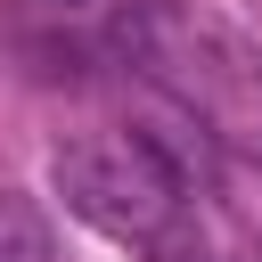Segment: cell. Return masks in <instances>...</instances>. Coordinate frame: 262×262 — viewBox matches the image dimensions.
<instances>
[{
	"instance_id": "6da1fadb",
	"label": "cell",
	"mask_w": 262,
	"mask_h": 262,
	"mask_svg": "<svg viewBox=\"0 0 262 262\" xmlns=\"http://www.w3.org/2000/svg\"><path fill=\"white\" fill-rule=\"evenodd\" d=\"M115 41H123V57H131L180 115H196L213 139L262 147V57H254L229 25H213V16H196V8H180V0H131L123 25H115Z\"/></svg>"
},
{
	"instance_id": "7a4b0ae2",
	"label": "cell",
	"mask_w": 262,
	"mask_h": 262,
	"mask_svg": "<svg viewBox=\"0 0 262 262\" xmlns=\"http://www.w3.org/2000/svg\"><path fill=\"white\" fill-rule=\"evenodd\" d=\"M66 213H82L98 237H123V246H156L172 221H180V172L156 139L139 131H90V139H66L57 164H49Z\"/></svg>"
},
{
	"instance_id": "3957f363",
	"label": "cell",
	"mask_w": 262,
	"mask_h": 262,
	"mask_svg": "<svg viewBox=\"0 0 262 262\" xmlns=\"http://www.w3.org/2000/svg\"><path fill=\"white\" fill-rule=\"evenodd\" d=\"M0 262H41V229L16 205H0Z\"/></svg>"
},
{
	"instance_id": "277c9868",
	"label": "cell",
	"mask_w": 262,
	"mask_h": 262,
	"mask_svg": "<svg viewBox=\"0 0 262 262\" xmlns=\"http://www.w3.org/2000/svg\"><path fill=\"white\" fill-rule=\"evenodd\" d=\"M156 262H221V254H213L205 237H188V229H180V237H164V246H156Z\"/></svg>"
}]
</instances>
